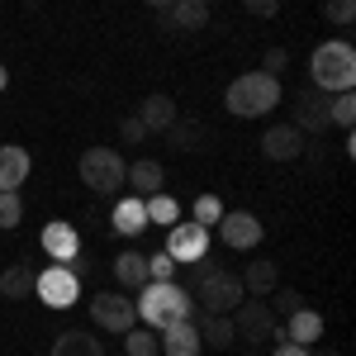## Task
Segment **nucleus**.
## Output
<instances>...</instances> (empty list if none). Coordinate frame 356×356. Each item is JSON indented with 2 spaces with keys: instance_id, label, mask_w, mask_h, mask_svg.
Wrapping results in <instances>:
<instances>
[{
  "instance_id": "79ce46f5",
  "label": "nucleus",
  "mask_w": 356,
  "mask_h": 356,
  "mask_svg": "<svg viewBox=\"0 0 356 356\" xmlns=\"http://www.w3.org/2000/svg\"><path fill=\"white\" fill-rule=\"evenodd\" d=\"M323 356H342V352H323Z\"/></svg>"
},
{
  "instance_id": "0eeeda50",
  "label": "nucleus",
  "mask_w": 356,
  "mask_h": 356,
  "mask_svg": "<svg viewBox=\"0 0 356 356\" xmlns=\"http://www.w3.org/2000/svg\"><path fill=\"white\" fill-rule=\"evenodd\" d=\"M33 295L48 304V309H72L76 295H81V275L72 266H48V271L33 280Z\"/></svg>"
},
{
  "instance_id": "9d476101",
  "label": "nucleus",
  "mask_w": 356,
  "mask_h": 356,
  "mask_svg": "<svg viewBox=\"0 0 356 356\" xmlns=\"http://www.w3.org/2000/svg\"><path fill=\"white\" fill-rule=\"evenodd\" d=\"M209 252V228L204 223H195V219H186V223H171V233H166V257H176V261H200Z\"/></svg>"
},
{
  "instance_id": "dca6fc26",
  "label": "nucleus",
  "mask_w": 356,
  "mask_h": 356,
  "mask_svg": "<svg viewBox=\"0 0 356 356\" xmlns=\"http://www.w3.org/2000/svg\"><path fill=\"white\" fill-rule=\"evenodd\" d=\"M200 328H195V318H181V323H171L162 328V356H200Z\"/></svg>"
},
{
  "instance_id": "c756f323",
  "label": "nucleus",
  "mask_w": 356,
  "mask_h": 356,
  "mask_svg": "<svg viewBox=\"0 0 356 356\" xmlns=\"http://www.w3.org/2000/svg\"><path fill=\"white\" fill-rule=\"evenodd\" d=\"M323 19L337 29H352L356 19V0H323Z\"/></svg>"
},
{
  "instance_id": "c85d7f7f",
  "label": "nucleus",
  "mask_w": 356,
  "mask_h": 356,
  "mask_svg": "<svg viewBox=\"0 0 356 356\" xmlns=\"http://www.w3.org/2000/svg\"><path fill=\"white\" fill-rule=\"evenodd\" d=\"M356 119V95L352 90H337V95H328V124H337V129H352Z\"/></svg>"
},
{
  "instance_id": "b1692460",
  "label": "nucleus",
  "mask_w": 356,
  "mask_h": 356,
  "mask_svg": "<svg viewBox=\"0 0 356 356\" xmlns=\"http://www.w3.org/2000/svg\"><path fill=\"white\" fill-rule=\"evenodd\" d=\"M114 280H119L124 290H143V285H147V257L119 252V257H114Z\"/></svg>"
},
{
  "instance_id": "ea45409f",
  "label": "nucleus",
  "mask_w": 356,
  "mask_h": 356,
  "mask_svg": "<svg viewBox=\"0 0 356 356\" xmlns=\"http://www.w3.org/2000/svg\"><path fill=\"white\" fill-rule=\"evenodd\" d=\"M143 5H152V10H166V5H171V0H143Z\"/></svg>"
},
{
  "instance_id": "f8f14e48",
  "label": "nucleus",
  "mask_w": 356,
  "mask_h": 356,
  "mask_svg": "<svg viewBox=\"0 0 356 356\" xmlns=\"http://www.w3.org/2000/svg\"><path fill=\"white\" fill-rule=\"evenodd\" d=\"M261 152H266L271 162H295V157H304V134L295 124H271V129L261 134Z\"/></svg>"
},
{
  "instance_id": "c03bdc74",
  "label": "nucleus",
  "mask_w": 356,
  "mask_h": 356,
  "mask_svg": "<svg viewBox=\"0 0 356 356\" xmlns=\"http://www.w3.org/2000/svg\"><path fill=\"white\" fill-rule=\"evenodd\" d=\"M204 5H209V0H204Z\"/></svg>"
},
{
  "instance_id": "4be33fe9",
  "label": "nucleus",
  "mask_w": 356,
  "mask_h": 356,
  "mask_svg": "<svg viewBox=\"0 0 356 356\" xmlns=\"http://www.w3.org/2000/svg\"><path fill=\"white\" fill-rule=\"evenodd\" d=\"M48 356H105V347H100V337H95V332L67 328V332L53 342V352H48Z\"/></svg>"
},
{
  "instance_id": "4468645a",
  "label": "nucleus",
  "mask_w": 356,
  "mask_h": 356,
  "mask_svg": "<svg viewBox=\"0 0 356 356\" xmlns=\"http://www.w3.org/2000/svg\"><path fill=\"white\" fill-rule=\"evenodd\" d=\"M124 186H134L138 200H147V195H162V191H166V171H162V162H152V157H138V162L124 171Z\"/></svg>"
},
{
  "instance_id": "e433bc0d",
  "label": "nucleus",
  "mask_w": 356,
  "mask_h": 356,
  "mask_svg": "<svg viewBox=\"0 0 356 356\" xmlns=\"http://www.w3.org/2000/svg\"><path fill=\"white\" fill-rule=\"evenodd\" d=\"M247 15H257V19H271V15H280V0H243Z\"/></svg>"
},
{
  "instance_id": "20e7f679",
  "label": "nucleus",
  "mask_w": 356,
  "mask_h": 356,
  "mask_svg": "<svg viewBox=\"0 0 356 356\" xmlns=\"http://www.w3.org/2000/svg\"><path fill=\"white\" fill-rule=\"evenodd\" d=\"M191 300H195V314H233V309L247 300L243 275H233V271L219 266L214 275H204V280L191 290Z\"/></svg>"
},
{
  "instance_id": "f03ea898",
  "label": "nucleus",
  "mask_w": 356,
  "mask_h": 356,
  "mask_svg": "<svg viewBox=\"0 0 356 356\" xmlns=\"http://www.w3.org/2000/svg\"><path fill=\"white\" fill-rule=\"evenodd\" d=\"M352 81H356L352 43H318L309 57V86L323 95H337V90H352Z\"/></svg>"
},
{
  "instance_id": "4c0bfd02",
  "label": "nucleus",
  "mask_w": 356,
  "mask_h": 356,
  "mask_svg": "<svg viewBox=\"0 0 356 356\" xmlns=\"http://www.w3.org/2000/svg\"><path fill=\"white\" fill-rule=\"evenodd\" d=\"M119 138H124V143H143V138H147V129H143V119H124V124H119Z\"/></svg>"
},
{
  "instance_id": "5701e85b",
  "label": "nucleus",
  "mask_w": 356,
  "mask_h": 356,
  "mask_svg": "<svg viewBox=\"0 0 356 356\" xmlns=\"http://www.w3.org/2000/svg\"><path fill=\"white\" fill-rule=\"evenodd\" d=\"M275 280H280V271H275V261H266V257H257L252 266L243 271V290L252 295V300H261V295H271Z\"/></svg>"
},
{
  "instance_id": "cd10ccee",
  "label": "nucleus",
  "mask_w": 356,
  "mask_h": 356,
  "mask_svg": "<svg viewBox=\"0 0 356 356\" xmlns=\"http://www.w3.org/2000/svg\"><path fill=\"white\" fill-rule=\"evenodd\" d=\"M124 352L129 356H162V337H157L152 328H138L134 323V328L124 332Z\"/></svg>"
},
{
  "instance_id": "72a5a7b5",
  "label": "nucleus",
  "mask_w": 356,
  "mask_h": 356,
  "mask_svg": "<svg viewBox=\"0 0 356 356\" xmlns=\"http://www.w3.org/2000/svg\"><path fill=\"white\" fill-rule=\"evenodd\" d=\"M147 280H176V257L152 252V257H147Z\"/></svg>"
},
{
  "instance_id": "1a4fd4ad",
  "label": "nucleus",
  "mask_w": 356,
  "mask_h": 356,
  "mask_svg": "<svg viewBox=\"0 0 356 356\" xmlns=\"http://www.w3.org/2000/svg\"><path fill=\"white\" fill-rule=\"evenodd\" d=\"M90 318L100 323V332H124L138 323V304L129 300V295H95L90 300Z\"/></svg>"
},
{
  "instance_id": "6ab92c4d",
  "label": "nucleus",
  "mask_w": 356,
  "mask_h": 356,
  "mask_svg": "<svg viewBox=\"0 0 356 356\" xmlns=\"http://www.w3.org/2000/svg\"><path fill=\"white\" fill-rule=\"evenodd\" d=\"M166 138H171V147H176V152H204V147L214 143L209 129H204L200 119H181V114H176V124L166 129Z\"/></svg>"
},
{
  "instance_id": "ddd939ff",
  "label": "nucleus",
  "mask_w": 356,
  "mask_h": 356,
  "mask_svg": "<svg viewBox=\"0 0 356 356\" xmlns=\"http://www.w3.org/2000/svg\"><path fill=\"white\" fill-rule=\"evenodd\" d=\"M271 337L275 342H300V347H309V342L323 337V314H318V309H295V314L285 318V328H275Z\"/></svg>"
},
{
  "instance_id": "2eb2a0df",
  "label": "nucleus",
  "mask_w": 356,
  "mask_h": 356,
  "mask_svg": "<svg viewBox=\"0 0 356 356\" xmlns=\"http://www.w3.org/2000/svg\"><path fill=\"white\" fill-rule=\"evenodd\" d=\"M43 252L53 257L57 266H67L72 257H81V233L72 223H48L43 228Z\"/></svg>"
},
{
  "instance_id": "58836bf2",
  "label": "nucleus",
  "mask_w": 356,
  "mask_h": 356,
  "mask_svg": "<svg viewBox=\"0 0 356 356\" xmlns=\"http://www.w3.org/2000/svg\"><path fill=\"white\" fill-rule=\"evenodd\" d=\"M275 356H309V347H300V342H280Z\"/></svg>"
},
{
  "instance_id": "c9c22d12",
  "label": "nucleus",
  "mask_w": 356,
  "mask_h": 356,
  "mask_svg": "<svg viewBox=\"0 0 356 356\" xmlns=\"http://www.w3.org/2000/svg\"><path fill=\"white\" fill-rule=\"evenodd\" d=\"M219 271V266H214V257H209V252H204V257H200V261H191V271H186V290H195V285H200V280H204V275H214Z\"/></svg>"
},
{
  "instance_id": "9b49d317",
  "label": "nucleus",
  "mask_w": 356,
  "mask_h": 356,
  "mask_svg": "<svg viewBox=\"0 0 356 356\" xmlns=\"http://www.w3.org/2000/svg\"><path fill=\"white\" fill-rule=\"evenodd\" d=\"M261 219L252 214V209H233V214H223L219 219V238L223 247H233V252H252V247L261 243Z\"/></svg>"
},
{
  "instance_id": "393cba45",
  "label": "nucleus",
  "mask_w": 356,
  "mask_h": 356,
  "mask_svg": "<svg viewBox=\"0 0 356 356\" xmlns=\"http://www.w3.org/2000/svg\"><path fill=\"white\" fill-rule=\"evenodd\" d=\"M171 24L181 33H195V29L209 24V5L204 0H171Z\"/></svg>"
},
{
  "instance_id": "aec40b11",
  "label": "nucleus",
  "mask_w": 356,
  "mask_h": 356,
  "mask_svg": "<svg viewBox=\"0 0 356 356\" xmlns=\"http://www.w3.org/2000/svg\"><path fill=\"white\" fill-rule=\"evenodd\" d=\"M195 328H200V342L214 347V352H223V347L238 342V332H233V318H228V314H200Z\"/></svg>"
},
{
  "instance_id": "a19ab883",
  "label": "nucleus",
  "mask_w": 356,
  "mask_h": 356,
  "mask_svg": "<svg viewBox=\"0 0 356 356\" xmlns=\"http://www.w3.org/2000/svg\"><path fill=\"white\" fill-rule=\"evenodd\" d=\"M5 86H10V72H5V67H0V90H5Z\"/></svg>"
},
{
  "instance_id": "412c9836",
  "label": "nucleus",
  "mask_w": 356,
  "mask_h": 356,
  "mask_svg": "<svg viewBox=\"0 0 356 356\" xmlns=\"http://www.w3.org/2000/svg\"><path fill=\"white\" fill-rule=\"evenodd\" d=\"M143 228H147V204H143L138 195L119 200V204H114V233H119V238H138Z\"/></svg>"
},
{
  "instance_id": "f704fd0d",
  "label": "nucleus",
  "mask_w": 356,
  "mask_h": 356,
  "mask_svg": "<svg viewBox=\"0 0 356 356\" xmlns=\"http://www.w3.org/2000/svg\"><path fill=\"white\" fill-rule=\"evenodd\" d=\"M285 67H290V53H285V48H266V57H261V72L280 81V72H285Z\"/></svg>"
},
{
  "instance_id": "f3484780",
  "label": "nucleus",
  "mask_w": 356,
  "mask_h": 356,
  "mask_svg": "<svg viewBox=\"0 0 356 356\" xmlns=\"http://www.w3.org/2000/svg\"><path fill=\"white\" fill-rule=\"evenodd\" d=\"M138 119H143V129H147V134H166V129L176 124V100L162 95V90H152V95L138 105Z\"/></svg>"
},
{
  "instance_id": "473e14b6",
  "label": "nucleus",
  "mask_w": 356,
  "mask_h": 356,
  "mask_svg": "<svg viewBox=\"0 0 356 356\" xmlns=\"http://www.w3.org/2000/svg\"><path fill=\"white\" fill-rule=\"evenodd\" d=\"M275 300H271V314L275 318H290V314H295V309H304V295L300 290H271Z\"/></svg>"
},
{
  "instance_id": "39448f33",
  "label": "nucleus",
  "mask_w": 356,
  "mask_h": 356,
  "mask_svg": "<svg viewBox=\"0 0 356 356\" xmlns=\"http://www.w3.org/2000/svg\"><path fill=\"white\" fill-rule=\"evenodd\" d=\"M124 157L114 147H86L81 152V181L90 186L95 195H119L124 191Z\"/></svg>"
},
{
  "instance_id": "6e6552de",
  "label": "nucleus",
  "mask_w": 356,
  "mask_h": 356,
  "mask_svg": "<svg viewBox=\"0 0 356 356\" xmlns=\"http://www.w3.org/2000/svg\"><path fill=\"white\" fill-rule=\"evenodd\" d=\"M228 318H233V332L247 337L252 347H257V342H266V337L275 332V314H271V304H266V300H243Z\"/></svg>"
},
{
  "instance_id": "423d86ee",
  "label": "nucleus",
  "mask_w": 356,
  "mask_h": 356,
  "mask_svg": "<svg viewBox=\"0 0 356 356\" xmlns=\"http://www.w3.org/2000/svg\"><path fill=\"white\" fill-rule=\"evenodd\" d=\"M290 124L300 129L304 138H314V134H328V95L323 90H314V86H300L295 95H290Z\"/></svg>"
},
{
  "instance_id": "7c9ffc66",
  "label": "nucleus",
  "mask_w": 356,
  "mask_h": 356,
  "mask_svg": "<svg viewBox=\"0 0 356 356\" xmlns=\"http://www.w3.org/2000/svg\"><path fill=\"white\" fill-rule=\"evenodd\" d=\"M223 214H228V209H223V204L214 200V195H200V200H195V223H204V228H214V223H219Z\"/></svg>"
},
{
  "instance_id": "37998d69",
  "label": "nucleus",
  "mask_w": 356,
  "mask_h": 356,
  "mask_svg": "<svg viewBox=\"0 0 356 356\" xmlns=\"http://www.w3.org/2000/svg\"><path fill=\"white\" fill-rule=\"evenodd\" d=\"M247 356H257V352H247Z\"/></svg>"
},
{
  "instance_id": "a211bd4d",
  "label": "nucleus",
  "mask_w": 356,
  "mask_h": 356,
  "mask_svg": "<svg viewBox=\"0 0 356 356\" xmlns=\"http://www.w3.org/2000/svg\"><path fill=\"white\" fill-rule=\"evenodd\" d=\"M29 171H33L29 152L15 147V143H5V147H0V191H19L29 181Z\"/></svg>"
},
{
  "instance_id": "a878e982",
  "label": "nucleus",
  "mask_w": 356,
  "mask_h": 356,
  "mask_svg": "<svg viewBox=\"0 0 356 356\" xmlns=\"http://www.w3.org/2000/svg\"><path fill=\"white\" fill-rule=\"evenodd\" d=\"M33 280H38V275L29 271L24 261H19V266H5V271H0V295H5V300H24V295H33Z\"/></svg>"
},
{
  "instance_id": "f257e3e1",
  "label": "nucleus",
  "mask_w": 356,
  "mask_h": 356,
  "mask_svg": "<svg viewBox=\"0 0 356 356\" xmlns=\"http://www.w3.org/2000/svg\"><path fill=\"white\" fill-rule=\"evenodd\" d=\"M181 318H195V300L186 285H176V280H147L138 290V323L143 328L162 332L171 323H181Z\"/></svg>"
},
{
  "instance_id": "bb28decb",
  "label": "nucleus",
  "mask_w": 356,
  "mask_h": 356,
  "mask_svg": "<svg viewBox=\"0 0 356 356\" xmlns=\"http://www.w3.org/2000/svg\"><path fill=\"white\" fill-rule=\"evenodd\" d=\"M147 204V223H162V228H171V223H181V204H176V195H147L143 200Z\"/></svg>"
},
{
  "instance_id": "2f4dec72",
  "label": "nucleus",
  "mask_w": 356,
  "mask_h": 356,
  "mask_svg": "<svg viewBox=\"0 0 356 356\" xmlns=\"http://www.w3.org/2000/svg\"><path fill=\"white\" fill-rule=\"evenodd\" d=\"M24 219V204H19V191H0V228H15Z\"/></svg>"
},
{
  "instance_id": "7ed1b4c3",
  "label": "nucleus",
  "mask_w": 356,
  "mask_h": 356,
  "mask_svg": "<svg viewBox=\"0 0 356 356\" xmlns=\"http://www.w3.org/2000/svg\"><path fill=\"white\" fill-rule=\"evenodd\" d=\"M223 105H228V114H238V119L271 114L280 105V81L266 76V72H247V76H238V81L223 90Z\"/></svg>"
}]
</instances>
